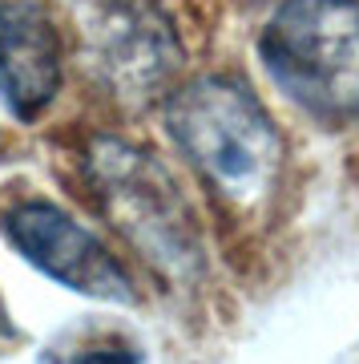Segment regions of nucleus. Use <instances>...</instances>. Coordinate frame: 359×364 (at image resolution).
<instances>
[{
	"label": "nucleus",
	"mask_w": 359,
	"mask_h": 364,
	"mask_svg": "<svg viewBox=\"0 0 359 364\" xmlns=\"http://www.w3.org/2000/svg\"><path fill=\"white\" fill-rule=\"evenodd\" d=\"M61 90V37L33 0H0V93L21 122L45 109Z\"/></svg>",
	"instance_id": "obj_6"
},
{
	"label": "nucleus",
	"mask_w": 359,
	"mask_h": 364,
	"mask_svg": "<svg viewBox=\"0 0 359 364\" xmlns=\"http://www.w3.org/2000/svg\"><path fill=\"white\" fill-rule=\"evenodd\" d=\"M4 235L33 267L73 287L81 296L109 299V304H129L133 299V279L121 263L105 251V243L89 227H81L69 210L53 203H16L4 215Z\"/></svg>",
	"instance_id": "obj_5"
},
{
	"label": "nucleus",
	"mask_w": 359,
	"mask_h": 364,
	"mask_svg": "<svg viewBox=\"0 0 359 364\" xmlns=\"http://www.w3.org/2000/svg\"><path fill=\"white\" fill-rule=\"evenodd\" d=\"M65 364H141V352L126 340H105V344H89L77 348Z\"/></svg>",
	"instance_id": "obj_7"
},
{
	"label": "nucleus",
	"mask_w": 359,
	"mask_h": 364,
	"mask_svg": "<svg viewBox=\"0 0 359 364\" xmlns=\"http://www.w3.org/2000/svg\"><path fill=\"white\" fill-rule=\"evenodd\" d=\"M89 69L121 97H154L182 65L170 16L150 0H69Z\"/></svg>",
	"instance_id": "obj_4"
},
{
	"label": "nucleus",
	"mask_w": 359,
	"mask_h": 364,
	"mask_svg": "<svg viewBox=\"0 0 359 364\" xmlns=\"http://www.w3.org/2000/svg\"><path fill=\"white\" fill-rule=\"evenodd\" d=\"M89 174L105 219L154 263L162 275L190 284L206 267L202 231L170 170L138 146L101 138L93 142Z\"/></svg>",
	"instance_id": "obj_3"
},
{
	"label": "nucleus",
	"mask_w": 359,
	"mask_h": 364,
	"mask_svg": "<svg viewBox=\"0 0 359 364\" xmlns=\"http://www.w3.org/2000/svg\"><path fill=\"white\" fill-rule=\"evenodd\" d=\"M258 57L307 114L359 117V0H287L263 28Z\"/></svg>",
	"instance_id": "obj_2"
},
{
	"label": "nucleus",
	"mask_w": 359,
	"mask_h": 364,
	"mask_svg": "<svg viewBox=\"0 0 359 364\" xmlns=\"http://www.w3.org/2000/svg\"><path fill=\"white\" fill-rule=\"evenodd\" d=\"M166 130L214 191L258 207L275 191L282 138L255 93L234 77H198L166 102Z\"/></svg>",
	"instance_id": "obj_1"
}]
</instances>
